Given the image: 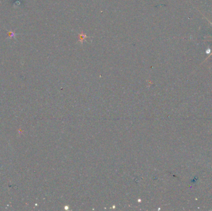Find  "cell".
<instances>
[{
	"label": "cell",
	"instance_id": "cell-1",
	"mask_svg": "<svg viewBox=\"0 0 212 211\" xmlns=\"http://www.w3.org/2000/svg\"><path fill=\"white\" fill-rule=\"evenodd\" d=\"M211 55H212V52H211V54H210V55H209V56H211Z\"/></svg>",
	"mask_w": 212,
	"mask_h": 211
},
{
	"label": "cell",
	"instance_id": "cell-2",
	"mask_svg": "<svg viewBox=\"0 0 212 211\" xmlns=\"http://www.w3.org/2000/svg\"></svg>",
	"mask_w": 212,
	"mask_h": 211
}]
</instances>
